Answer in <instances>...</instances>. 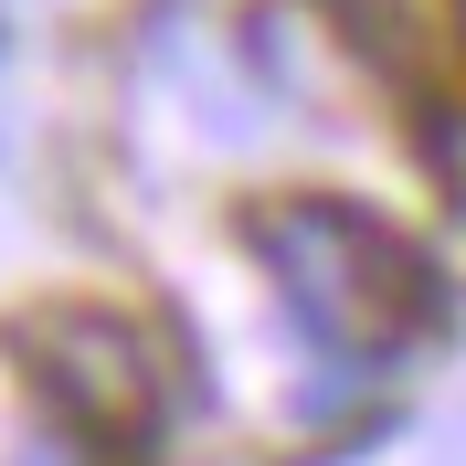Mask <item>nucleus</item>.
<instances>
[{"label": "nucleus", "instance_id": "nucleus-1", "mask_svg": "<svg viewBox=\"0 0 466 466\" xmlns=\"http://www.w3.org/2000/svg\"><path fill=\"white\" fill-rule=\"evenodd\" d=\"M244 244L265 255V276L287 287V308L308 319L319 350L381 360V350L424 339L445 319V276L403 223H381L371 202L339 191H265L244 202Z\"/></svg>", "mask_w": 466, "mask_h": 466}, {"label": "nucleus", "instance_id": "nucleus-2", "mask_svg": "<svg viewBox=\"0 0 466 466\" xmlns=\"http://www.w3.org/2000/svg\"><path fill=\"white\" fill-rule=\"evenodd\" d=\"M11 350H22V381L43 392V413L75 445H96L116 466H138L159 445V360H148V339L116 308H75V297L22 308Z\"/></svg>", "mask_w": 466, "mask_h": 466}]
</instances>
